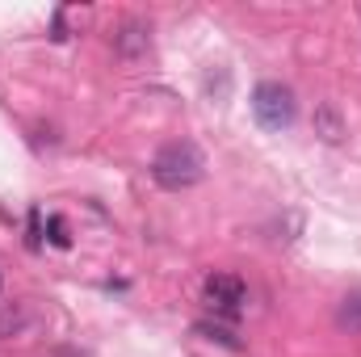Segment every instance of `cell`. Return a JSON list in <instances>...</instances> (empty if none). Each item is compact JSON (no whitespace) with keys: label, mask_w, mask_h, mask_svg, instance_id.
<instances>
[{"label":"cell","mask_w":361,"mask_h":357,"mask_svg":"<svg viewBox=\"0 0 361 357\" xmlns=\"http://www.w3.org/2000/svg\"><path fill=\"white\" fill-rule=\"evenodd\" d=\"M319 122H324V139H328V143H336V139H341V118L332 114V105H324V109H319Z\"/></svg>","instance_id":"cell-6"},{"label":"cell","mask_w":361,"mask_h":357,"mask_svg":"<svg viewBox=\"0 0 361 357\" xmlns=\"http://www.w3.org/2000/svg\"><path fill=\"white\" fill-rule=\"evenodd\" d=\"M341 328H349V332H361V290L353 294H345V303H341Z\"/></svg>","instance_id":"cell-4"},{"label":"cell","mask_w":361,"mask_h":357,"mask_svg":"<svg viewBox=\"0 0 361 357\" xmlns=\"http://www.w3.org/2000/svg\"><path fill=\"white\" fill-rule=\"evenodd\" d=\"M244 298H248V290H244V282H240L235 273H210V277H206V303H210L214 311L235 315V311L244 307Z\"/></svg>","instance_id":"cell-3"},{"label":"cell","mask_w":361,"mask_h":357,"mask_svg":"<svg viewBox=\"0 0 361 357\" xmlns=\"http://www.w3.org/2000/svg\"><path fill=\"white\" fill-rule=\"evenodd\" d=\"M206 173V156H202V147L197 143H189V139H173V143H164L160 152H156V160H152V177L160 189H189V185H197Z\"/></svg>","instance_id":"cell-1"},{"label":"cell","mask_w":361,"mask_h":357,"mask_svg":"<svg viewBox=\"0 0 361 357\" xmlns=\"http://www.w3.org/2000/svg\"><path fill=\"white\" fill-rule=\"evenodd\" d=\"M47 240H51L55 248H68V244H72V231H68V219H63V214H51V219H47Z\"/></svg>","instance_id":"cell-5"},{"label":"cell","mask_w":361,"mask_h":357,"mask_svg":"<svg viewBox=\"0 0 361 357\" xmlns=\"http://www.w3.org/2000/svg\"><path fill=\"white\" fill-rule=\"evenodd\" d=\"M252 114L265 131H286L294 122V92L277 80H265L252 89Z\"/></svg>","instance_id":"cell-2"}]
</instances>
